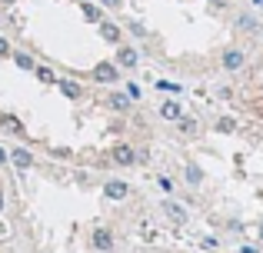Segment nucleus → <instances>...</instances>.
<instances>
[{"instance_id":"obj_1","label":"nucleus","mask_w":263,"mask_h":253,"mask_svg":"<svg viewBox=\"0 0 263 253\" xmlns=\"http://www.w3.org/2000/svg\"><path fill=\"white\" fill-rule=\"evenodd\" d=\"M163 213H167L174 223H186V210L180 207V203H174V200H167V203H163Z\"/></svg>"},{"instance_id":"obj_2","label":"nucleus","mask_w":263,"mask_h":253,"mask_svg":"<svg viewBox=\"0 0 263 253\" xmlns=\"http://www.w3.org/2000/svg\"><path fill=\"white\" fill-rule=\"evenodd\" d=\"M103 193H107L110 200H123V197H127V183H120V180H110L107 187H103Z\"/></svg>"},{"instance_id":"obj_3","label":"nucleus","mask_w":263,"mask_h":253,"mask_svg":"<svg viewBox=\"0 0 263 253\" xmlns=\"http://www.w3.org/2000/svg\"><path fill=\"white\" fill-rule=\"evenodd\" d=\"M223 67L227 70H240V67H243V53L240 50H227L223 53Z\"/></svg>"},{"instance_id":"obj_4","label":"nucleus","mask_w":263,"mask_h":253,"mask_svg":"<svg viewBox=\"0 0 263 253\" xmlns=\"http://www.w3.org/2000/svg\"><path fill=\"white\" fill-rule=\"evenodd\" d=\"M93 77L100 80V84H114V80H117V70H114L110 64H100V67L93 70Z\"/></svg>"},{"instance_id":"obj_5","label":"nucleus","mask_w":263,"mask_h":253,"mask_svg":"<svg viewBox=\"0 0 263 253\" xmlns=\"http://www.w3.org/2000/svg\"><path fill=\"white\" fill-rule=\"evenodd\" d=\"M10 160H13V167H20V170L33 167V157L27 153V150H13V153H10Z\"/></svg>"},{"instance_id":"obj_6","label":"nucleus","mask_w":263,"mask_h":253,"mask_svg":"<svg viewBox=\"0 0 263 253\" xmlns=\"http://www.w3.org/2000/svg\"><path fill=\"white\" fill-rule=\"evenodd\" d=\"M93 247L97 250H110V247H114V240H110L107 230H97V233H93Z\"/></svg>"},{"instance_id":"obj_7","label":"nucleus","mask_w":263,"mask_h":253,"mask_svg":"<svg viewBox=\"0 0 263 253\" xmlns=\"http://www.w3.org/2000/svg\"><path fill=\"white\" fill-rule=\"evenodd\" d=\"M114 157H117V163H123V167H130V163H134V150H130V147H117Z\"/></svg>"},{"instance_id":"obj_8","label":"nucleus","mask_w":263,"mask_h":253,"mask_svg":"<svg viewBox=\"0 0 263 253\" xmlns=\"http://www.w3.org/2000/svg\"><path fill=\"white\" fill-rule=\"evenodd\" d=\"M100 33H103V40H110V44H117V40H120V30H117L114 24H100Z\"/></svg>"},{"instance_id":"obj_9","label":"nucleus","mask_w":263,"mask_h":253,"mask_svg":"<svg viewBox=\"0 0 263 253\" xmlns=\"http://www.w3.org/2000/svg\"><path fill=\"white\" fill-rule=\"evenodd\" d=\"M160 117L163 120H180V107L177 104H163L160 107Z\"/></svg>"},{"instance_id":"obj_10","label":"nucleus","mask_w":263,"mask_h":253,"mask_svg":"<svg viewBox=\"0 0 263 253\" xmlns=\"http://www.w3.org/2000/svg\"><path fill=\"white\" fill-rule=\"evenodd\" d=\"M120 64L134 67V64H137V50H130V47H123V50H120Z\"/></svg>"},{"instance_id":"obj_11","label":"nucleus","mask_w":263,"mask_h":253,"mask_svg":"<svg viewBox=\"0 0 263 253\" xmlns=\"http://www.w3.org/2000/svg\"><path fill=\"white\" fill-rule=\"evenodd\" d=\"M13 64H17L20 70H33V60L27 57V53H17V57H13Z\"/></svg>"},{"instance_id":"obj_12","label":"nucleus","mask_w":263,"mask_h":253,"mask_svg":"<svg viewBox=\"0 0 263 253\" xmlns=\"http://www.w3.org/2000/svg\"><path fill=\"white\" fill-rule=\"evenodd\" d=\"M60 90H64L67 97H80V87H77V84H70V80H67V84H60Z\"/></svg>"},{"instance_id":"obj_13","label":"nucleus","mask_w":263,"mask_h":253,"mask_svg":"<svg viewBox=\"0 0 263 253\" xmlns=\"http://www.w3.org/2000/svg\"><path fill=\"white\" fill-rule=\"evenodd\" d=\"M186 180H190V183H200V180H203L200 167H186Z\"/></svg>"},{"instance_id":"obj_14","label":"nucleus","mask_w":263,"mask_h":253,"mask_svg":"<svg viewBox=\"0 0 263 253\" xmlns=\"http://www.w3.org/2000/svg\"><path fill=\"white\" fill-rule=\"evenodd\" d=\"M4 127H7V130H13V133H24V127H20L13 117H4Z\"/></svg>"},{"instance_id":"obj_15","label":"nucleus","mask_w":263,"mask_h":253,"mask_svg":"<svg viewBox=\"0 0 263 253\" xmlns=\"http://www.w3.org/2000/svg\"><path fill=\"white\" fill-rule=\"evenodd\" d=\"M110 104H114L117 110H123V107H127V97H123V93H114V97H110Z\"/></svg>"},{"instance_id":"obj_16","label":"nucleus","mask_w":263,"mask_h":253,"mask_svg":"<svg viewBox=\"0 0 263 253\" xmlns=\"http://www.w3.org/2000/svg\"><path fill=\"white\" fill-rule=\"evenodd\" d=\"M84 13H87V20H100V13H97V7H84Z\"/></svg>"},{"instance_id":"obj_17","label":"nucleus","mask_w":263,"mask_h":253,"mask_svg":"<svg viewBox=\"0 0 263 253\" xmlns=\"http://www.w3.org/2000/svg\"><path fill=\"white\" fill-rule=\"evenodd\" d=\"M37 77L44 80V84H50V80H53V73H50V70H37Z\"/></svg>"},{"instance_id":"obj_18","label":"nucleus","mask_w":263,"mask_h":253,"mask_svg":"<svg viewBox=\"0 0 263 253\" xmlns=\"http://www.w3.org/2000/svg\"><path fill=\"white\" fill-rule=\"evenodd\" d=\"M4 53H7V44H4V40H0V57H4Z\"/></svg>"},{"instance_id":"obj_19","label":"nucleus","mask_w":263,"mask_h":253,"mask_svg":"<svg viewBox=\"0 0 263 253\" xmlns=\"http://www.w3.org/2000/svg\"><path fill=\"white\" fill-rule=\"evenodd\" d=\"M103 4H107V7H117V4H120V0H103Z\"/></svg>"},{"instance_id":"obj_20","label":"nucleus","mask_w":263,"mask_h":253,"mask_svg":"<svg viewBox=\"0 0 263 253\" xmlns=\"http://www.w3.org/2000/svg\"><path fill=\"white\" fill-rule=\"evenodd\" d=\"M4 160H7V153H4V150H0V163H4Z\"/></svg>"},{"instance_id":"obj_21","label":"nucleus","mask_w":263,"mask_h":253,"mask_svg":"<svg viewBox=\"0 0 263 253\" xmlns=\"http://www.w3.org/2000/svg\"><path fill=\"white\" fill-rule=\"evenodd\" d=\"M260 237H263V227H260Z\"/></svg>"},{"instance_id":"obj_22","label":"nucleus","mask_w":263,"mask_h":253,"mask_svg":"<svg viewBox=\"0 0 263 253\" xmlns=\"http://www.w3.org/2000/svg\"><path fill=\"white\" fill-rule=\"evenodd\" d=\"M0 207H4V200H0Z\"/></svg>"},{"instance_id":"obj_23","label":"nucleus","mask_w":263,"mask_h":253,"mask_svg":"<svg viewBox=\"0 0 263 253\" xmlns=\"http://www.w3.org/2000/svg\"><path fill=\"white\" fill-rule=\"evenodd\" d=\"M257 4H263V0H257Z\"/></svg>"},{"instance_id":"obj_24","label":"nucleus","mask_w":263,"mask_h":253,"mask_svg":"<svg viewBox=\"0 0 263 253\" xmlns=\"http://www.w3.org/2000/svg\"><path fill=\"white\" fill-rule=\"evenodd\" d=\"M7 4H10V0H7Z\"/></svg>"}]
</instances>
